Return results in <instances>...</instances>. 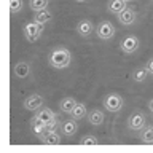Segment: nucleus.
I'll return each mask as SVG.
<instances>
[{"instance_id":"aec40b11","label":"nucleus","mask_w":153,"mask_h":153,"mask_svg":"<svg viewBox=\"0 0 153 153\" xmlns=\"http://www.w3.org/2000/svg\"><path fill=\"white\" fill-rule=\"evenodd\" d=\"M35 117L40 118L43 123H48V121H51V120L56 118V113L53 112L51 108H46V107H45V108H40V110H38V113L35 115Z\"/></svg>"},{"instance_id":"4be33fe9","label":"nucleus","mask_w":153,"mask_h":153,"mask_svg":"<svg viewBox=\"0 0 153 153\" xmlns=\"http://www.w3.org/2000/svg\"><path fill=\"white\" fill-rule=\"evenodd\" d=\"M140 140L143 143H153V126H145L142 129Z\"/></svg>"},{"instance_id":"f3484780","label":"nucleus","mask_w":153,"mask_h":153,"mask_svg":"<svg viewBox=\"0 0 153 153\" xmlns=\"http://www.w3.org/2000/svg\"><path fill=\"white\" fill-rule=\"evenodd\" d=\"M126 7H128V3L124 2V0H108V3H107V10L113 14H118Z\"/></svg>"},{"instance_id":"f8f14e48","label":"nucleus","mask_w":153,"mask_h":153,"mask_svg":"<svg viewBox=\"0 0 153 153\" xmlns=\"http://www.w3.org/2000/svg\"><path fill=\"white\" fill-rule=\"evenodd\" d=\"M76 104H78V102H76V99H75V97H70V96H69V97H64V99L59 100V110H61L62 113H69V115H70L72 110L75 108Z\"/></svg>"},{"instance_id":"20e7f679","label":"nucleus","mask_w":153,"mask_h":153,"mask_svg":"<svg viewBox=\"0 0 153 153\" xmlns=\"http://www.w3.org/2000/svg\"><path fill=\"white\" fill-rule=\"evenodd\" d=\"M123 97L117 93H110L104 97V107L108 110V112H120L123 108Z\"/></svg>"},{"instance_id":"412c9836","label":"nucleus","mask_w":153,"mask_h":153,"mask_svg":"<svg viewBox=\"0 0 153 153\" xmlns=\"http://www.w3.org/2000/svg\"><path fill=\"white\" fill-rule=\"evenodd\" d=\"M50 5V0H29V7H30L32 11H40V10L48 8Z\"/></svg>"},{"instance_id":"a211bd4d","label":"nucleus","mask_w":153,"mask_h":153,"mask_svg":"<svg viewBox=\"0 0 153 153\" xmlns=\"http://www.w3.org/2000/svg\"><path fill=\"white\" fill-rule=\"evenodd\" d=\"M70 117L74 118V120H76V121H80V120H83L85 117H88V110H86V105L81 104V102H78V104L75 105V108L72 110Z\"/></svg>"},{"instance_id":"423d86ee","label":"nucleus","mask_w":153,"mask_h":153,"mask_svg":"<svg viewBox=\"0 0 153 153\" xmlns=\"http://www.w3.org/2000/svg\"><path fill=\"white\" fill-rule=\"evenodd\" d=\"M128 128L131 131H142L145 128V115L142 112H136L132 113L128 120Z\"/></svg>"},{"instance_id":"b1692460","label":"nucleus","mask_w":153,"mask_h":153,"mask_svg":"<svg viewBox=\"0 0 153 153\" xmlns=\"http://www.w3.org/2000/svg\"><path fill=\"white\" fill-rule=\"evenodd\" d=\"M80 143H81V145H97L99 140H97V137H96V136H89V134H88V136H83L80 139Z\"/></svg>"},{"instance_id":"a878e982","label":"nucleus","mask_w":153,"mask_h":153,"mask_svg":"<svg viewBox=\"0 0 153 153\" xmlns=\"http://www.w3.org/2000/svg\"><path fill=\"white\" fill-rule=\"evenodd\" d=\"M148 110H150V112L153 113V97H152L150 100H148Z\"/></svg>"},{"instance_id":"0eeeda50","label":"nucleus","mask_w":153,"mask_h":153,"mask_svg":"<svg viewBox=\"0 0 153 153\" xmlns=\"http://www.w3.org/2000/svg\"><path fill=\"white\" fill-rule=\"evenodd\" d=\"M117 16H118V21L121 22L123 26H132V24L136 22V19H137V13H136V10L126 7L123 11H120Z\"/></svg>"},{"instance_id":"39448f33","label":"nucleus","mask_w":153,"mask_h":153,"mask_svg":"<svg viewBox=\"0 0 153 153\" xmlns=\"http://www.w3.org/2000/svg\"><path fill=\"white\" fill-rule=\"evenodd\" d=\"M139 45H140V42H139V38L136 35H126L121 38V42H120V48H121L123 53H126V54H132L134 51H137Z\"/></svg>"},{"instance_id":"dca6fc26","label":"nucleus","mask_w":153,"mask_h":153,"mask_svg":"<svg viewBox=\"0 0 153 153\" xmlns=\"http://www.w3.org/2000/svg\"><path fill=\"white\" fill-rule=\"evenodd\" d=\"M51 19H53V13L48 8L33 13V21H37V22H40V24H46V22H50Z\"/></svg>"},{"instance_id":"f257e3e1","label":"nucleus","mask_w":153,"mask_h":153,"mask_svg":"<svg viewBox=\"0 0 153 153\" xmlns=\"http://www.w3.org/2000/svg\"><path fill=\"white\" fill-rule=\"evenodd\" d=\"M72 62V54L69 51V48L65 46H56L53 48L50 56H48V64L56 70H62L67 69Z\"/></svg>"},{"instance_id":"9d476101","label":"nucleus","mask_w":153,"mask_h":153,"mask_svg":"<svg viewBox=\"0 0 153 153\" xmlns=\"http://www.w3.org/2000/svg\"><path fill=\"white\" fill-rule=\"evenodd\" d=\"M78 131V124H76V120L70 118V120H65V121L61 123V132L64 136H74V134Z\"/></svg>"},{"instance_id":"6ab92c4d","label":"nucleus","mask_w":153,"mask_h":153,"mask_svg":"<svg viewBox=\"0 0 153 153\" xmlns=\"http://www.w3.org/2000/svg\"><path fill=\"white\" fill-rule=\"evenodd\" d=\"M42 142L46 143V145H57V143H61V134H57L56 131L46 132L42 137Z\"/></svg>"},{"instance_id":"9b49d317","label":"nucleus","mask_w":153,"mask_h":153,"mask_svg":"<svg viewBox=\"0 0 153 153\" xmlns=\"http://www.w3.org/2000/svg\"><path fill=\"white\" fill-rule=\"evenodd\" d=\"M13 72H14V76H16V78H27V76L30 75V64L21 61L14 65Z\"/></svg>"},{"instance_id":"1a4fd4ad","label":"nucleus","mask_w":153,"mask_h":153,"mask_svg":"<svg viewBox=\"0 0 153 153\" xmlns=\"http://www.w3.org/2000/svg\"><path fill=\"white\" fill-rule=\"evenodd\" d=\"M42 105H43V97L40 94H30V96H27L26 100H24V108L30 110V112L40 110Z\"/></svg>"},{"instance_id":"f03ea898","label":"nucleus","mask_w":153,"mask_h":153,"mask_svg":"<svg viewBox=\"0 0 153 153\" xmlns=\"http://www.w3.org/2000/svg\"><path fill=\"white\" fill-rule=\"evenodd\" d=\"M43 27H45V24H40L37 21H33V19L30 22H26L24 24V37H26V40L29 43L37 42L43 33Z\"/></svg>"},{"instance_id":"cd10ccee","label":"nucleus","mask_w":153,"mask_h":153,"mask_svg":"<svg viewBox=\"0 0 153 153\" xmlns=\"http://www.w3.org/2000/svg\"><path fill=\"white\" fill-rule=\"evenodd\" d=\"M76 2H78V3H83V2H86V0H76Z\"/></svg>"},{"instance_id":"bb28decb","label":"nucleus","mask_w":153,"mask_h":153,"mask_svg":"<svg viewBox=\"0 0 153 153\" xmlns=\"http://www.w3.org/2000/svg\"><path fill=\"white\" fill-rule=\"evenodd\" d=\"M124 2H126V3H131V2H134V0H124Z\"/></svg>"},{"instance_id":"393cba45","label":"nucleus","mask_w":153,"mask_h":153,"mask_svg":"<svg viewBox=\"0 0 153 153\" xmlns=\"http://www.w3.org/2000/svg\"><path fill=\"white\" fill-rule=\"evenodd\" d=\"M145 67H147V70L150 72V75H153V57H150V59L147 61V64H145Z\"/></svg>"},{"instance_id":"2eb2a0df","label":"nucleus","mask_w":153,"mask_h":153,"mask_svg":"<svg viewBox=\"0 0 153 153\" xmlns=\"http://www.w3.org/2000/svg\"><path fill=\"white\" fill-rule=\"evenodd\" d=\"M148 75H150V72L147 70V67L143 65V67H137V69H134L132 70V80L136 81V83H143L147 78H148Z\"/></svg>"},{"instance_id":"5701e85b","label":"nucleus","mask_w":153,"mask_h":153,"mask_svg":"<svg viewBox=\"0 0 153 153\" xmlns=\"http://www.w3.org/2000/svg\"><path fill=\"white\" fill-rule=\"evenodd\" d=\"M22 7H24L22 0H10V11H11V14H18L22 10Z\"/></svg>"},{"instance_id":"7ed1b4c3","label":"nucleus","mask_w":153,"mask_h":153,"mask_svg":"<svg viewBox=\"0 0 153 153\" xmlns=\"http://www.w3.org/2000/svg\"><path fill=\"white\" fill-rule=\"evenodd\" d=\"M115 32H117V29L115 26L110 21H100L97 26H96V35H97L100 40H112L115 37Z\"/></svg>"},{"instance_id":"ddd939ff","label":"nucleus","mask_w":153,"mask_h":153,"mask_svg":"<svg viewBox=\"0 0 153 153\" xmlns=\"http://www.w3.org/2000/svg\"><path fill=\"white\" fill-rule=\"evenodd\" d=\"M104 120H105V115H104L102 110H99V108H93L88 113V121H89V124H93V126H99V124H102Z\"/></svg>"},{"instance_id":"4468645a","label":"nucleus","mask_w":153,"mask_h":153,"mask_svg":"<svg viewBox=\"0 0 153 153\" xmlns=\"http://www.w3.org/2000/svg\"><path fill=\"white\" fill-rule=\"evenodd\" d=\"M30 126H32V131H33V134H35L37 137H40V139H42V137L46 134L45 123H43L40 118L33 117V118H32V121H30Z\"/></svg>"},{"instance_id":"6e6552de","label":"nucleus","mask_w":153,"mask_h":153,"mask_svg":"<svg viewBox=\"0 0 153 153\" xmlns=\"http://www.w3.org/2000/svg\"><path fill=\"white\" fill-rule=\"evenodd\" d=\"M94 30H96V26L93 24L91 19H81V21H78V24H76V32H78V35L85 37V38L89 37Z\"/></svg>"}]
</instances>
